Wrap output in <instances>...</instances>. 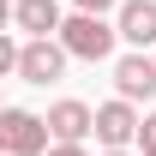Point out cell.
<instances>
[{
    "mask_svg": "<svg viewBox=\"0 0 156 156\" xmlns=\"http://www.w3.org/2000/svg\"><path fill=\"white\" fill-rule=\"evenodd\" d=\"M90 132H96V144L102 150H126L138 138V108L126 96H114V102H102L96 114H90Z\"/></svg>",
    "mask_w": 156,
    "mask_h": 156,
    "instance_id": "3957f363",
    "label": "cell"
},
{
    "mask_svg": "<svg viewBox=\"0 0 156 156\" xmlns=\"http://www.w3.org/2000/svg\"><path fill=\"white\" fill-rule=\"evenodd\" d=\"M6 72H18V42L0 30V78H6Z\"/></svg>",
    "mask_w": 156,
    "mask_h": 156,
    "instance_id": "9c48e42d",
    "label": "cell"
},
{
    "mask_svg": "<svg viewBox=\"0 0 156 156\" xmlns=\"http://www.w3.org/2000/svg\"><path fill=\"white\" fill-rule=\"evenodd\" d=\"M60 72H66L60 36H30V42L18 48V78H24V84H54Z\"/></svg>",
    "mask_w": 156,
    "mask_h": 156,
    "instance_id": "277c9868",
    "label": "cell"
},
{
    "mask_svg": "<svg viewBox=\"0 0 156 156\" xmlns=\"http://www.w3.org/2000/svg\"><path fill=\"white\" fill-rule=\"evenodd\" d=\"M108 6H120V0H78V12H108Z\"/></svg>",
    "mask_w": 156,
    "mask_h": 156,
    "instance_id": "7c38bea8",
    "label": "cell"
},
{
    "mask_svg": "<svg viewBox=\"0 0 156 156\" xmlns=\"http://www.w3.org/2000/svg\"><path fill=\"white\" fill-rule=\"evenodd\" d=\"M6 18H12V0H0V24H6Z\"/></svg>",
    "mask_w": 156,
    "mask_h": 156,
    "instance_id": "4fadbf2b",
    "label": "cell"
},
{
    "mask_svg": "<svg viewBox=\"0 0 156 156\" xmlns=\"http://www.w3.org/2000/svg\"><path fill=\"white\" fill-rule=\"evenodd\" d=\"M102 156H126V150H102Z\"/></svg>",
    "mask_w": 156,
    "mask_h": 156,
    "instance_id": "5bb4252c",
    "label": "cell"
},
{
    "mask_svg": "<svg viewBox=\"0 0 156 156\" xmlns=\"http://www.w3.org/2000/svg\"><path fill=\"white\" fill-rule=\"evenodd\" d=\"M0 150L6 156H42L48 150V120L30 108H0Z\"/></svg>",
    "mask_w": 156,
    "mask_h": 156,
    "instance_id": "7a4b0ae2",
    "label": "cell"
},
{
    "mask_svg": "<svg viewBox=\"0 0 156 156\" xmlns=\"http://www.w3.org/2000/svg\"><path fill=\"white\" fill-rule=\"evenodd\" d=\"M114 36L126 42H156V0H120V18H114Z\"/></svg>",
    "mask_w": 156,
    "mask_h": 156,
    "instance_id": "8992f818",
    "label": "cell"
},
{
    "mask_svg": "<svg viewBox=\"0 0 156 156\" xmlns=\"http://www.w3.org/2000/svg\"><path fill=\"white\" fill-rule=\"evenodd\" d=\"M0 156H6V150H0Z\"/></svg>",
    "mask_w": 156,
    "mask_h": 156,
    "instance_id": "2e32d148",
    "label": "cell"
},
{
    "mask_svg": "<svg viewBox=\"0 0 156 156\" xmlns=\"http://www.w3.org/2000/svg\"><path fill=\"white\" fill-rule=\"evenodd\" d=\"M144 156H156V150H144Z\"/></svg>",
    "mask_w": 156,
    "mask_h": 156,
    "instance_id": "9a60e30c",
    "label": "cell"
},
{
    "mask_svg": "<svg viewBox=\"0 0 156 156\" xmlns=\"http://www.w3.org/2000/svg\"><path fill=\"white\" fill-rule=\"evenodd\" d=\"M12 18H18L30 36H54V30H60V6H54V0H18Z\"/></svg>",
    "mask_w": 156,
    "mask_h": 156,
    "instance_id": "ba28073f",
    "label": "cell"
},
{
    "mask_svg": "<svg viewBox=\"0 0 156 156\" xmlns=\"http://www.w3.org/2000/svg\"><path fill=\"white\" fill-rule=\"evenodd\" d=\"M138 144H144V150H156V114L138 120Z\"/></svg>",
    "mask_w": 156,
    "mask_h": 156,
    "instance_id": "30bf717a",
    "label": "cell"
},
{
    "mask_svg": "<svg viewBox=\"0 0 156 156\" xmlns=\"http://www.w3.org/2000/svg\"><path fill=\"white\" fill-rule=\"evenodd\" d=\"M42 156H84V144H60V138H54V144H48Z\"/></svg>",
    "mask_w": 156,
    "mask_h": 156,
    "instance_id": "8fae6325",
    "label": "cell"
},
{
    "mask_svg": "<svg viewBox=\"0 0 156 156\" xmlns=\"http://www.w3.org/2000/svg\"><path fill=\"white\" fill-rule=\"evenodd\" d=\"M90 114H96V108H84V102H54V108H48V138H60V144H84V138H90Z\"/></svg>",
    "mask_w": 156,
    "mask_h": 156,
    "instance_id": "5b68a950",
    "label": "cell"
},
{
    "mask_svg": "<svg viewBox=\"0 0 156 156\" xmlns=\"http://www.w3.org/2000/svg\"><path fill=\"white\" fill-rule=\"evenodd\" d=\"M60 48L66 60H108L114 54V24H102V12H78V18H60Z\"/></svg>",
    "mask_w": 156,
    "mask_h": 156,
    "instance_id": "6da1fadb",
    "label": "cell"
},
{
    "mask_svg": "<svg viewBox=\"0 0 156 156\" xmlns=\"http://www.w3.org/2000/svg\"><path fill=\"white\" fill-rule=\"evenodd\" d=\"M114 84H120V96H126V102L150 96V90H156V60H144V54L114 60Z\"/></svg>",
    "mask_w": 156,
    "mask_h": 156,
    "instance_id": "52a82bcc",
    "label": "cell"
}]
</instances>
